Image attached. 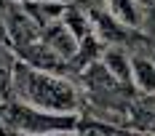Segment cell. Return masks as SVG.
Returning a JSON list of instances; mask_svg holds the SVG:
<instances>
[{"instance_id":"cell-6","label":"cell","mask_w":155,"mask_h":136,"mask_svg":"<svg viewBox=\"0 0 155 136\" xmlns=\"http://www.w3.org/2000/svg\"><path fill=\"white\" fill-rule=\"evenodd\" d=\"M64 24L70 27V32L75 35L78 40H86V37H91V27H88L86 16L80 14V11H67V14H64Z\"/></svg>"},{"instance_id":"cell-5","label":"cell","mask_w":155,"mask_h":136,"mask_svg":"<svg viewBox=\"0 0 155 136\" xmlns=\"http://www.w3.org/2000/svg\"><path fill=\"white\" fill-rule=\"evenodd\" d=\"M134 83L142 91L153 93L155 91V64L147 59H134Z\"/></svg>"},{"instance_id":"cell-8","label":"cell","mask_w":155,"mask_h":136,"mask_svg":"<svg viewBox=\"0 0 155 136\" xmlns=\"http://www.w3.org/2000/svg\"><path fill=\"white\" fill-rule=\"evenodd\" d=\"M8 83H11V72L5 70V64L0 61V99L8 93Z\"/></svg>"},{"instance_id":"cell-4","label":"cell","mask_w":155,"mask_h":136,"mask_svg":"<svg viewBox=\"0 0 155 136\" xmlns=\"http://www.w3.org/2000/svg\"><path fill=\"white\" fill-rule=\"evenodd\" d=\"M104 67L118 83H131L134 80V61L128 59L120 48H110L104 53Z\"/></svg>"},{"instance_id":"cell-1","label":"cell","mask_w":155,"mask_h":136,"mask_svg":"<svg viewBox=\"0 0 155 136\" xmlns=\"http://www.w3.org/2000/svg\"><path fill=\"white\" fill-rule=\"evenodd\" d=\"M16 86L21 91V96L32 107H40L46 112H72L78 107L75 88L70 83H64L59 77L43 75L40 70L30 67H19L16 72Z\"/></svg>"},{"instance_id":"cell-3","label":"cell","mask_w":155,"mask_h":136,"mask_svg":"<svg viewBox=\"0 0 155 136\" xmlns=\"http://www.w3.org/2000/svg\"><path fill=\"white\" fill-rule=\"evenodd\" d=\"M43 40H46V45L59 56V59H72L78 53V37L70 32V27L67 24H51L48 27V32L43 35Z\"/></svg>"},{"instance_id":"cell-11","label":"cell","mask_w":155,"mask_h":136,"mask_svg":"<svg viewBox=\"0 0 155 136\" xmlns=\"http://www.w3.org/2000/svg\"><path fill=\"white\" fill-rule=\"evenodd\" d=\"M24 3H27V0H24Z\"/></svg>"},{"instance_id":"cell-2","label":"cell","mask_w":155,"mask_h":136,"mask_svg":"<svg viewBox=\"0 0 155 136\" xmlns=\"http://www.w3.org/2000/svg\"><path fill=\"white\" fill-rule=\"evenodd\" d=\"M8 120L19 131L38 134V136L75 128V118H70V115H46V112H38V107H19V104L8 109Z\"/></svg>"},{"instance_id":"cell-7","label":"cell","mask_w":155,"mask_h":136,"mask_svg":"<svg viewBox=\"0 0 155 136\" xmlns=\"http://www.w3.org/2000/svg\"><path fill=\"white\" fill-rule=\"evenodd\" d=\"M110 8H112V14L118 16L120 21H126V24H137V8H134L131 0H110Z\"/></svg>"},{"instance_id":"cell-9","label":"cell","mask_w":155,"mask_h":136,"mask_svg":"<svg viewBox=\"0 0 155 136\" xmlns=\"http://www.w3.org/2000/svg\"><path fill=\"white\" fill-rule=\"evenodd\" d=\"M0 40H5V24H3V19H0Z\"/></svg>"},{"instance_id":"cell-10","label":"cell","mask_w":155,"mask_h":136,"mask_svg":"<svg viewBox=\"0 0 155 136\" xmlns=\"http://www.w3.org/2000/svg\"><path fill=\"white\" fill-rule=\"evenodd\" d=\"M51 3H64V0H51Z\"/></svg>"}]
</instances>
